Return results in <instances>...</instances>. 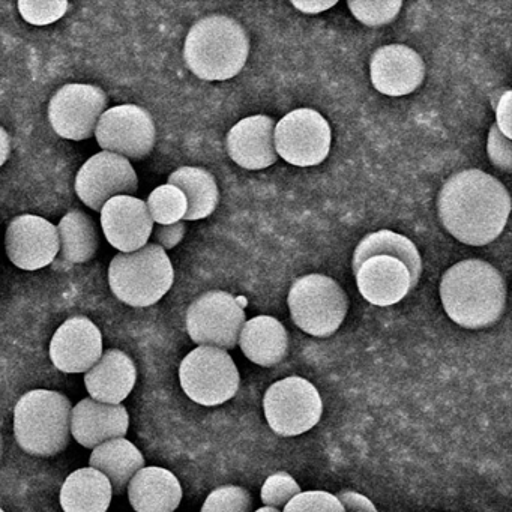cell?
Instances as JSON below:
<instances>
[{
	"mask_svg": "<svg viewBox=\"0 0 512 512\" xmlns=\"http://www.w3.org/2000/svg\"><path fill=\"white\" fill-rule=\"evenodd\" d=\"M511 212V196L499 179L482 170L455 173L440 188L437 214L457 241L484 247L502 235Z\"/></svg>",
	"mask_w": 512,
	"mask_h": 512,
	"instance_id": "obj_1",
	"label": "cell"
},
{
	"mask_svg": "<svg viewBox=\"0 0 512 512\" xmlns=\"http://www.w3.org/2000/svg\"><path fill=\"white\" fill-rule=\"evenodd\" d=\"M353 274L365 301L389 307L403 301L418 286L422 260L406 236L380 230L364 236L355 248Z\"/></svg>",
	"mask_w": 512,
	"mask_h": 512,
	"instance_id": "obj_2",
	"label": "cell"
},
{
	"mask_svg": "<svg viewBox=\"0 0 512 512\" xmlns=\"http://www.w3.org/2000/svg\"><path fill=\"white\" fill-rule=\"evenodd\" d=\"M439 292L449 319L466 329L488 328L505 311V278L484 260L455 263L443 274Z\"/></svg>",
	"mask_w": 512,
	"mask_h": 512,
	"instance_id": "obj_3",
	"label": "cell"
},
{
	"mask_svg": "<svg viewBox=\"0 0 512 512\" xmlns=\"http://www.w3.org/2000/svg\"><path fill=\"white\" fill-rule=\"evenodd\" d=\"M248 55L250 38L230 17H205L194 23L185 38V62L194 76L206 82H224L238 76Z\"/></svg>",
	"mask_w": 512,
	"mask_h": 512,
	"instance_id": "obj_4",
	"label": "cell"
},
{
	"mask_svg": "<svg viewBox=\"0 0 512 512\" xmlns=\"http://www.w3.org/2000/svg\"><path fill=\"white\" fill-rule=\"evenodd\" d=\"M71 410L70 400L61 392H26L14 409V436L20 448L37 457L64 451L71 439Z\"/></svg>",
	"mask_w": 512,
	"mask_h": 512,
	"instance_id": "obj_5",
	"label": "cell"
},
{
	"mask_svg": "<svg viewBox=\"0 0 512 512\" xmlns=\"http://www.w3.org/2000/svg\"><path fill=\"white\" fill-rule=\"evenodd\" d=\"M175 271L166 251L146 244L133 253H119L109 266V284L116 298L131 307L157 304L173 286Z\"/></svg>",
	"mask_w": 512,
	"mask_h": 512,
	"instance_id": "obj_6",
	"label": "cell"
},
{
	"mask_svg": "<svg viewBox=\"0 0 512 512\" xmlns=\"http://www.w3.org/2000/svg\"><path fill=\"white\" fill-rule=\"evenodd\" d=\"M293 323L305 334L328 338L338 331L349 310V299L337 281L310 274L293 281L289 298Z\"/></svg>",
	"mask_w": 512,
	"mask_h": 512,
	"instance_id": "obj_7",
	"label": "cell"
},
{
	"mask_svg": "<svg viewBox=\"0 0 512 512\" xmlns=\"http://www.w3.org/2000/svg\"><path fill=\"white\" fill-rule=\"evenodd\" d=\"M179 380L194 403L211 407L232 400L238 392L241 377L226 350L199 346L182 361Z\"/></svg>",
	"mask_w": 512,
	"mask_h": 512,
	"instance_id": "obj_8",
	"label": "cell"
},
{
	"mask_svg": "<svg viewBox=\"0 0 512 512\" xmlns=\"http://www.w3.org/2000/svg\"><path fill=\"white\" fill-rule=\"evenodd\" d=\"M263 409L274 433L295 437L319 424L323 401L313 383L304 377L290 376L269 386Z\"/></svg>",
	"mask_w": 512,
	"mask_h": 512,
	"instance_id": "obj_9",
	"label": "cell"
},
{
	"mask_svg": "<svg viewBox=\"0 0 512 512\" xmlns=\"http://www.w3.org/2000/svg\"><path fill=\"white\" fill-rule=\"evenodd\" d=\"M244 323V307L238 298L223 290L203 293L187 311L188 335L199 346L233 349Z\"/></svg>",
	"mask_w": 512,
	"mask_h": 512,
	"instance_id": "obj_10",
	"label": "cell"
},
{
	"mask_svg": "<svg viewBox=\"0 0 512 512\" xmlns=\"http://www.w3.org/2000/svg\"><path fill=\"white\" fill-rule=\"evenodd\" d=\"M331 142V127L316 110H293L275 124V152L292 166H319L328 157Z\"/></svg>",
	"mask_w": 512,
	"mask_h": 512,
	"instance_id": "obj_11",
	"label": "cell"
},
{
	"mask_svg": "<svg viewBox=\"0 0 512 512\" xmlns=\"http://www.w3.org/2000/svg\"><path fill=\"white\" fill-rule=\"evenodd\" d=\"M98 145L104 152L127 160H143L154 149L157 130L151 113L134 104L106 110L95 128Z\"/></svg>",
	"mask_w": 512,
	"mask_h": 512,
	"instance_id": "obj_12",
	"label": "cell"
},
{
	"mask_svg": "<svg viewBox=\"0 0 512 512\" xmlns=\"http://www.w3.org/2000/svg\"><path fill=\"white\" fill-rule=\"evenodd\" d=\"M107 103L106 92L98 86L82 83L62 86L50 100V125L62 139L74 142L91 139Z\"/></svg>",
	"mask_w": 512,
	"mask_h": 512,
	"instance_id": "obj_13",
	"label": "cell"
},
{
	"mask_svg": "<svg viewBox=\"0 0 512 512\" xmlns=\"http://www.w3.org/2000/svg\"><path fill=\"white\" fill-rule=\"evenodd\" d=\"M139 188L136 170L127 158L100 152L77 173L76 193L88 208L101 212L113 197L133 196Z\"/></svg>",
	"mask_w": 512,
	"mask_h": 512,
	"instance_id": "obj_14",
	"label": "cell"
},
{
	"mask_svg": "<svg viewBox=\"0 0 512 512\" xmlns=\"http://www.w3.org/2000/svg\"><path fill=\"white\" fill-rule=\"evenodd\" d=\"M5 247L17 268L23 271L46 268L59 254L58 227L38 215H20L8 226Z\"/></svg>",
	"mask_w": 512,
	"mask_h": 512,
	"instance_id": "obj_15",
	"label": "cell"
},
{
	"mask_svg": "<svg viewBox=\"0 0 512 512\" xmlns=\"http://www.w3.org/2000/svg\"><path fill=\"white\" fill-rule=\"evenodd\" d=\"M103 355V335L92 320L74 316L53 335L50 359L64 373H86Z\"/></svg>",
	"mask_w": 512,
	"mask_h": 512,
	"instance_id": "obj_16",
	"label": "cell"
},
{
	"mask_svg": "<svg viewBox=\"0 0 512 512\" xmlns=\"http://www.w3.org/2000/svg\"><path fill=\"white\" fill-rule=\"evenodd\" d=\"M101 227L113 248L133 253L148 244L154 221L146 202L133 196H118L101 209Z\"/></svg>",
	"mask_w": 512,
	"mask_h": 512,
	"instance_id": "obj_17",
	"label": "cell"
},
{
	"mask_svg": "<svg viewBox=\"0 0 512 512\" xmlns=\"http://www.w3.org/2000/svg\"><path fill=\"white\" fill-rule=\"evenodd\" d=\"M370 77L380 94L404 97L415 92L424 82V61L410 47L389 44L374 52L370 62Z\"/></svg>",
	"mask_w": 512,
	"mask_h": 512,
	"instance_id": "obj_18",
	"label": "cell"
},
{
	"mask_svg": "<svg viewBox=\"0 0 512 512\" xmlns=\"http://www.w3.org/2000/svg\"><path fill=\"white\" fill-rule=\"evenodd\" d=\"M275 121L269 116L254 115L242 119L227 134L230 158L242 169L263 170L277 163L274 145Z\"/></svg>",
	"mask_w": 512,
	"mask_h": 512,
	"instance_id": "obj_19",
	"label": "cell"
},
{
	"mask_svg": "<svg viewBox=\"0 0 512 512\" xmlns=\"http://www.w3.org/2000/svg\"><path fill=\"white\" fill-rule=\"evenodd\" d=\"M128 422L130 418L122 404H106L85 398L71 410V436L85 448L94 449L107 440L124 437Z\"/></svg>",
	"mask_w": 512,
	"mask_h": 512,
	"instance_id": "obj_20",
	"label": "cell"
},
{
	"mask_svg": "<svg viewBox=\"0 0 512 512\" xmlns=\"http://www.w3.org/2000/svg\"><path fill=\"white\" fill-rule=\"evenodd\" d=\"M137 380L136 364L122 350H107L97 364L86 371L85 385L91 398L100 403L122 404Z\"/></svg>",
	"mask_w": 512,
	"mask_h": 512,
	"instance_id": "obj_21",
	"label": "cell"
},
{
	"mask_svg": "<svg viewBox=\"0 0 512 512\" xmlns=\"http://www.w3.org/2000/svg\"><path fill=\"white\" fill-rule=\"evenodd\" d=\"M127 488L136 512H175L182 500L181 482L163 467H143Z\"/></svg>",
	"mask_w": 512,
	"mask_h": 512,
	"instance_id": "obj_22",
	"label": "cell"
},
{
	"mask_svg": "<svg viewBox=\"0 0 512 512\" xmlns=\"http://www.w3.org/2000/svg\"><path fill=\"white\" fill-rule=\"evenodd\" d=\"M238 344L254 364L274 367L287 356L289 335L275 317L257 316L244 323Z\"/></svg>",
	"mask_w": 512,
	"mask_h": 512,
	"instance_id": "obj_23",
	"label": "cell"
},
{
	"mask_svg": "<svg viewBox=\"0 0 512 512\" xmlns=\"http://www.w3.org/2000/svg\"><path fill=\"white\" fill-rule=\"evenodd\" d=\"M112 497L109 478L94 467H85L65 479L59 499L65 512H107Z\"/></svg>",
	"mask_w": 512,
	"mask_h": 512,
	"instance_id": "obj_24",
	"label": "cell"
},
{
	"mask_svg": "<svg viewBox=\"0 0 512 512\" xmlns=\"http://www.w3.org/2000/svg\"><path fill=\"white\" fill-rule=\"evenodd\" d=\"M89 464L109 478L113 493L121 494L131 478L145 467V458L130 440L118 437L94 448Z\"/></svg>",
	"mask_w": 512,
	"mask_h": 512,
	"instance_id": "obj_25",
	"label": "cell"
},
{
	"mask_svg": "<svg viewBox=\"0 0 512 512\" xmlns=\"http://www.w3.org/2000/svg\"><path fill=\"white\" fill-rule=\"evenodd\" d=\"M59 265H79L94 259L100 239L94 220L80 209H73L58 224ZM55 260V262H56Z\"/></svg>",
	"mask_w": 512,
	"mask_h": 512,
	"instance_id": "obj_26",
	"label": "cell"
},
{
	"mask_svg": "<svg viewBox=\"0 0 512 512\" xmlns=\"http://www.w3.org/2000/svg\"><path fill=\"white\" fill-rule=\"evenodd\" d=\"M169 184L184 193L187 199L185 221L203 220L217 209L220 200L217 181L202 167L185 166L169 176Z\"/></svg>",
	"mask_w": 512,
	"mask_h": 512,
	"instance_id": "obj_27",
	"label": "cell"
},
{
	"mask_svg": "<svg viewBox=\"0 0 512 512\" xmlns=\"http://www.w3.org/2000/svg\"><path fill=\"white\" fill-rule=\"evenodd\" d=\"M146 206L152 221L160 226L178 223L184 220L187 214V199L184 193L170 184L155 188L148 197Z\"/></svg>",
	"mask_w": 512,
	"mask_h": 512,
	"instance_id": "obj_28",
	"label": "cell"
},
{
	"mask_svg": "<svg viewBox=\"0 0 512 512\" xmlns=\"http://www.w3.org/2000/svg\"><path fill=\"white\" fill-rule=\"evenodd\" d=\"M353 17L362 25L382 26L391 23L400 13L403 2L401 0H350L347 2Z\"/></svg>",
	"mask_w": 512,
	"mask_h": 512,
	"instance_id": "obj_29",
	"label": "cell"
},
{
	"mask_svg": "<svg viewBox=\"0 0 512 512\" xmlns=\"http://www.w3.org/2000/svg\"><path fill=\"white\" fill-rule=\"evenodd\" d=\"M200 512H253V497L244 487L223 485L206 497Z\"/></svg>",
	"mask_w": 512,
	"mask_h": 512,
	"instance_id": "obj_30",
	"label": "cell"
},
{
	"mask_svg": "<svg viewBox=\"0 0 512 512\" xmlns=\"http://www.w3.org/2000/svg\"><path fill=\"white\" fill-rule=\"evenodd\" d=\"M19 11L26 22L35 26L52 25L68 11L67 0H20Z\"/></svg>",
	"mask_w": 512,
	"mask_h": 512,
	"instance_id": "obj_31",
	"label": "cell"
},
{
	"mask_svg": "<svg viewBox=\"0 0 512 512\" xmlns=\"http://www.w3.org/2000/svg\"><path fill=\"white\" fill-rule=\"evenodd\" d=\"M301 491V487L292 475L287 472H277L266 479L260 491V497L265 506L280 509Z\"/></svg>",
	"mask_w": 512,
	"mask_h": 512,
	"instance_id": "obj_32",
	"label": "cell"
},
{
	"mask_svg": "<svg viewBox=\"0 0 512 512\" xmlns=\"http://www.w3.org/2000/svg\"><path fill=\"white\" fill-rule=\"evenodd\" d=\"M283 512H346L335 494L328 491H301L296 494Z\"/></svg>",
	"mask_w": 512,
	"mask_h": 512,
	"instance_id": "obj_33",
	"label": "cell"
},
{
	"mask_svg": "<svg viewBox=\"0 0 512 512\" xmlns=\"http://www.w3.org/2000/svg\"><path fill=\"white\" fill-rule=\"evenodd\" d=\"M487 154L491 164L503 172L512 170V145L511 140L506 139L496 124L491 125L488 133Z\"/></svg>",
	"mask_w": 512,
	"mask_h": 512,
	"instance_id": "obj_34",
	"label": "cell"
},
{
	"mask_svg": "<svg viewBox=\"0 0 512 512\" xmlns=\"http://www.w3.org/2000/svg\"><path fill=\"white\" fill-rule=\"evenodd\" d=\"M185 232H187V226L184 221H178L175 224H169V226H160L152 229V239L155 244L160 245L164 251L172 250L179 242L184 239Z\"/></svg>",
	"mask_w": 512,
	"mask_h": 512,
	"instance_id": "obj_35",
	"label": "cell"
},
{
	"mask_svg": "<svg viewBox=\"0 0 512 512\" xmlns=\"http://www.w3.org/2000/svg\"><path fill=\"white\" fill-rule=\"evenodd\" d=\"M346 512H379L374 503L364 494L343 490L335 494Z\"/></svg>",
	"mask_w": 512,
	"mask_h": 512,
	"instance_id": "obj_36",
	"label": "cell"
},
{
	"mask_svg": "<svg viewBox=\"0 0 512 512\" xmlns=\"http://www.w3.org/2000/svg\"><path fill=\"white\" fill-rule=\"evenodd\" d=\"M511 91H505V94L499 98L496 106V125L500 133L511 140Z\"/></svg>",
	"mask_w": 512,
	"mask_h": 512,
	"instance_id": "obj_37",
	"label": "cell"
},
{
	"mask_svg": "<svg viewBox=\"0 0 512 512\" xmlns=\"http://www.w3.org/2000/svg\"><path fill=\"white\" fill-rule=\"evenodd\" d=\"M293 7L305 14H319L337 5V0H293Z\"/></svg>",
	"mask_w": 512,
	"mask_h": 512,
	"instance_id": "obj_38",
	"label": "cell"
},
{
	"mask_svg": "<svg viewBox=\"0 0 512 512\" xmlns=\"http://www.w3.org/2000/svg\"><path fill=\"white\" fill-rule=\"evenodd\" d=\"M11 152V140L5 128L0 127V167L7 163Z\"/></svg>",
	"mask_w": 512,
	"mask_h": 512,
	"instance_id": "obj_39",
	"label": "cell"
},
{
	"mask_svg": "<svg viewBox=\"0 0 512 512\" xmlns=\"http://www.w3.org/2000/svg\"><path fill=\"white\" fill-rule=\"evenodd\" d=\"M254 512H281L278 508H272V506H263V508L257 509Z\"/></svg>",
	"mask_w": 512,
	"mask_h": 512,
	"instance_id": "obj_40",
	"label": "cell"
},
{
	"mask_svg": "<svg viewBox=\"0 0 512 512\" xmlns=\"http://www.w3.org/2000/svg\"><path fill=\"white\" fill-rule=\"evenodd\" d=\"M2 451H4V442H2V436H0V458H2Z\"/></svg>",
	"mask_w": 512,
	"mask_h": 512,
	"instance_id": "obj_41",
	"label": "cell"
},
{
	"mask_svg": "<svg viewBox=\"0 0 512 512\" xmlns=\"http://www.w3.org/2000/svg\"><path fill=\"white\" fill-rule=\"evenodd\" d=\"M0 512H5L4 509L0 508Z\"/></svg>",
	"mask_w": 512,
	"mask_h": 512,
	"instance_id": "obj_42",
	"label": "cell"
}]
</instances>
